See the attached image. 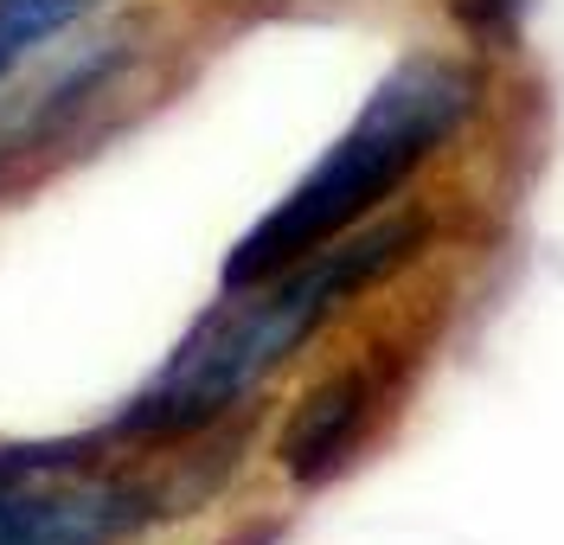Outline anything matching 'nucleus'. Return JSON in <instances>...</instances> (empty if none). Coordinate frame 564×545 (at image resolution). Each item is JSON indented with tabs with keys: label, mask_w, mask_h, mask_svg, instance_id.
<instances>
[{
	"label": "nucleus",
	"mask_w": 564,
	"mask_h": 545,
	"mask_svg": "<svg viewBox=\"0 0 564 545\" xmlns=\"http://www.w3.org/2000/svg\"><path fill=\"white\" fill-rule=\"evenodd\" d=\"M386 404V372L379 366H347L334 379H321L308 399L295 404L289 430L276 443V462L295 488H321L347 469L352 456L366 449V430Z\"/></svg>",
	"instance_id": "20e7f679"
},
{
	"label": "nucleus",
	"mask_w": 564,
	"mask_h": 545,
	"mask_svg": "<svg viewBox=\"0 0 564 545\" xmlns=\"http://www.w3.org/2000/svg\"><path fill=\"white\" fill-rule=\"evenodd\" d=\"M475 103H481V77L456 58L423 52V58H404L398 72H386L366 109L352 116V129L327 148V161L225 257V290L270 283L289 263L359 231L436 148L456 142Z\"/></svg>",
	"instance_id": "f03ea898"
},
{
	"label": "nucleus",
	"mask_w": 564,
	"mask_h": 545,
	"mask_svg": "<svg viewBox=\"0 0 564 545\" xmlns=\"http://www.w3.org/2000/svg\"><path fill=\"white\" fill-rule=\"evenodd\" d=\"M141 520L148 494L90 469L77 443L0 449V545H116Z\"/></svg>",
	"instance_id": "7ed1b4c3"
},
{
	"label": "nucleus",
	"mask_w": 564,
	"mask_h": 545,
	"mask_svg": "<svg viewBox=\"0 0 564 545\" xmlns=\"http://www.w3.org/2000/svg\"><path fill=\"white\" fill-rule=\"evenodd\" d=\"M90 7H104V0H0V77L13 72L26 52H39L45 39L77 26Z\"/></svg>",
	"instance_id": "39448f33"
},
{
	"label": "nucleus",
	"mask_w": 564,
	"mask_h": 545,
	"mask_svg": "<svg viewBox=\"0 0 564 545\" xmlns=\"http://www.w3.org/2000/svg\"><path fill=\"white\" fill-rule=\"evenodd\" d=\"M462 33H475L481 45H513L520 39V20H527V0H456Z\"/></svg>",
	"instance_id": "423d86ee"
},
{
	"label": "nucleus",
	"mask_w": 564,
	"mask_h": 545,
	"mask_svg": "<svg viewBox=\"0 0 564 545\" xmlns=\"http://www.w3.org/2000/svg\"><path fill=\"white\" fill-rule=\"evenodd\" d=\"M430 244V218L398 212L366 231L334 238L327 251L289 263L270 283L231 290L206 321L180 340V353L161 366V379L129 404L122 430L129 436H193L218 424L231 404H245L295 347H308L321 327L347 308L352 295L386 283Z\"/></svg>",
	"instance_id": "f257e3e1"
}]
</instances>
